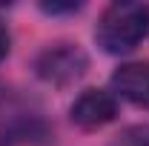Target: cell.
<instances>
[{"mask_svg": "<svg viewBox=\"0 0 149 146\" xmlns=\"http://www.w3.org/2000/svg\"><path fill=\"white\" fill-rule=\"evenodd\" d=\"M149 37V6L118 0L103 9L95 26V40L106 55H126Z\"/></svg>", "mask_w": 149, "mask_h": 146, "instance_id": "1", "label": "cell"}, {"mask_svg": "<svg viewBox=\"0 0 149 146\" xmlns=\"http://www.w3.org/2000/svg\"><path fill=\"white\" fill-rule=\"evenodd\" d=\"M89 69V57L80 46L74 43H55L46 46L35 57V72L43 83H52L57 89L72 86L74 80H80Z\"/></svg>", "mask_w": 149, "mask_h": 146, "instance_id": "2", "label": "cell"}, {"mask_svg": "<svg viewBox=\"0 0 149 146\" xmlns=\"http://www.w3.org/2000/svg\"><path fill=\"white\" fill-rule=\"evenodd\" d=\"M69 117L83 132H97L118 117V97L109 89H83L74 97Z\"/></svg>", "mask_w": 149, "mask_h": 146, "instance_id": "3", "label": "cell"}, {"mask_svg": "<svg viewBox=\"0 0 149 146\" xmlns=\"http://www.w3.org/2000/svg\"><path fill=\"white\" fill-rule=\"evenodd\" d=\"M115 97H123L141 109H149V60L141 63H123L112 74Z\"/></svg>", "mask_w": 149, "mask_h": 146, "instance_id": "4", "label": "cell"}, {"mask_svg": "<svg viewBox=\"0 0 149 146\" xmlns=\"http://www.w3.org/2000/svg\"><path fill=\"white\" fill-rule=\"evenodd\" d=\"M109 146H149V123H146V126H129V129H123Z\"/></svg>", "mask_w": 149, "mask_h": 146, "instance_id": "5", "label": "cell"}, {"mask_svg": "<svg viewBox=\"0 0 149 146\" xmlns=\"http://www.w3.org/2000/svg\"><path fill=\"white\" fill-rule=\"evenodd\" d=\"M9 46H12V35H9L6 23L0 20V60H6V55H9Z\"/></svg>", "mask_w": 149, "mask_h": 146, "instance_id": "6", "label": "cell"}]
</instances>
